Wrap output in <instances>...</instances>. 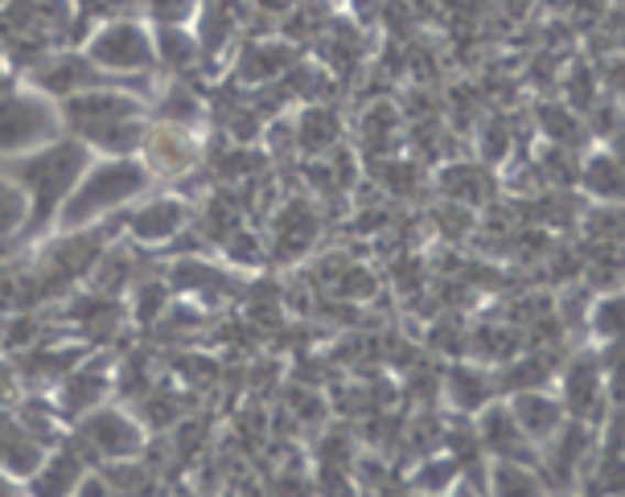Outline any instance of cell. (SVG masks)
Returning a JSON list of instances; mask_svg holds the SVG:
<instances>
[{"mask_svg": "<svg viewBox=\"0 0 625 497\" xmlns=\"http://www.w3.org/2000/svg\"><path fill=\"white\" fill-rule=\"evenodd\" d=\"M132 111L136 108H132L128 95H78V99H70V120H75L87 136H99L103 128L128 120Z\"/></svg>", "mask_w": 625, "mask_h": 497, "instance_id": "cell-5", "label": "cell"}, {"mask_svg": "<svg viewBox=\"0 0 625 497\" xmlns=\"http://www.w3.org/2000/svg\"><path fill=\"white\" fill-rule=\"evenodd\" d=\"M260 4H267V9H284V4H293V0H260Z\"/></svg>", "mask_w": 625, "mask_h": 497, "instance_id": "cell-17", "label": "cell"}, {"mask_svg": "<svg viewBox=\"0 0 625 497\" xmlns=\"http://www.w3.org/2000/svg\"><path fill=\"white\" fill-rule=\"evenodd\" d=\"M87 78H91V66L83 63V58H58V63H54L46 75H42V82H46L50 91L70 95V91H78Z\"/></svg>", "mask_w": 625, "mask_h": 497, "instance_id": "cell-8", "label": "cell"}, {"mask_svg": "<svg viewBox=\"0 0 625 497\" xmlns=\"http://www.w3.org/2000/svg\"><path fill=\"white\" fill-rule=\"evenodd\" d=\"M50 124L54 115L37 99H0V148H21V144L37 141L46 136Z\"/></svg>", "mask_w": 625, "mask_h": 497, "instance_id": "cell-4", "label": "cell"}, {"mask_svg": "<svg viewBox=\"0 0 625 497\" xmlns=\"http://www.w3.org/2000/svg\"><path fill=\"white\" fill-rule=\"evenodd\" d=\"M156 309H161V288H153V292H149V288H144V300H141V317H153Z\"/></svg>", "mask_w": 625, "mask_h": 497, "instance_id": "cell-16", "label": "cell"}, {"mask_svg": "<svg viewBox=\"0 0 625 497\" xmlns=\"http://www.w3.org/2000/svg\"><path fill=\"white\" fill-rule=\"evenodd\" d=\"M284 70V49L281 46H251V54H243V75L267 78Z\"/></svg>", "mask_w": 625, "mask_h": 497, "instance_id": "cell-10", "label": "cell"}, {"mask_svg": "<svg viewBox=\"0 0 625 497\" xmlns=\"http://www.w3.org/2000/svg\"><path fill=\"white\" fill-rule=\"evenodd\" d=\"M87 497H103V489H99V485H87Z\"/></svg>", "mask_w": 625, "mask_h": 497, "instance_id": "cell-18", "label": "cell"}, {"mask_svg": "<svg viewBox=\"0 0 625 497\" xmlns=\"http://www.w3.org/2000/svg\"><path fill=\"white\" fill-rule=\"evenodd\" d=\"M95 390H99V378H78L75 387H70V407H78V404H91V399H95Z\"/></svg>", "mask_w": 625, "mask_h": 497, "instance_id": "cell-15", "label": "cell"}, {"mask_svg": "<svg viewBox=\"0 0 625 497\" xmlns=\"http://www.w3.org/2000/svg\"><path fill=\"white\" fill-rule=\"evenodd\" d=\"M17 218H21V194L9 186H0V231L17 227Z\"/></svg>", "mask_w": 625, "mask_h": 497, "instance_id": "cell-13", "label": "cell"}, {"mask_svg": "<svg viewBox=\"0 0 625 497\" xmlns=\"http://www.w3.org/2000/svg\"><path fill=\"white\" fill-rule=\"evenodd\" d=\"M83 435H87L99 452H108V456H116V452H132L141 444L136 432H132L124 420H116V416H95V420L83 428Z\"/></svg>", "mask_w": 625, "mask_h": 497, "instance_id": "cell-6", "label": "cell"}, {"mask_svg": "<svg viewBox=\"0 0 625 497\" xmlns=\"http://www.w3.org/2000/svg\"><path fill=\"white\" fill-rule=\"evenodd\" d=\"M182 227V206L177 202H153L136 214V234L141 239H169Z\"/></svg>", "mask_w": 625, "mask_h": 497, "instance_id": "cell-7", "label": "cell"}, {"mask_svg": "<svg viewBox=\"0 0 625 497\" xmlns=\"http://www.w3.org/2000/svg\"><path fill=\"white\" fill-rule=\"evenodd\" d=\"M161 49H165V58H169L173 66H182L194 58V42H189L182 30H161Z\"/></svg>", "mask_w": 625, "mask_h": 497, "instance_id": "cell-11", "label": "cell"}, {"mask_svg": "<svg viewBox=\"0 0 625 497\" xmlns=\"http://www.w3.org/2000/svg\"><path fill=\"white\" fill-rule=\"evenodd\" d=\"M141 181H144V173L132 169V165H103L87 186L78 189V198L70 202L66 218L78 222V218L95 214V210H103V206L120 202V198H128L132 189H141Z\"/></svg>", "mask_w": 625, "mask_h": 497, "instance_id": "cell-2", "label": "cell"}, {"mask_svg": "<svg viewBox=\"0 0 625 497\" xmlns=\"http://www.w3.org/2000/svg\"><path fill=\"white\" fill-rule=\"evenodd\" d=\"M329 128H333V115H329V111H312L309 120H305V136H300V141L312 144V148H321V144L333 141Z\"/></svg>", "mask_w": 625, "mask_h": 497, "instance_id": "cell-12", "label": "cell"}, {"mask_svg": "<svg viewBox=\"0 0 625 497\" xmlns=\"http://www.w3.org/2000/svg\"><path fill=\"white\" fill-rule=\"evenodd\" d=\"M0 497H17V494H13V489H9L4 482H0Z\"/></svg>", "mask_w": 625, "mask_h": 497, "instance_id": "cell-19", "label": "cell"}, {"mask_svg": "<svg viewBox=\"0 0 625 497\" xmlns=\"http://www.w3.org/2000/svg\"><path fill=\"white\" fill-rule=\"evenodd\" d=\"M78 169H83V153L70 148V144L50 148L46 156H37V161H30V165H21V177L37 189V218H46V210L54 206V198L75 181Z\"/></svg>", "mask_w": 625, "mask_h": 497, "instance_id": "cell-1", "label": "cell"}, {"mask_svg": "<svg viewBox=\"0 0 625 497\" xmlns=\"http://www.w3.org/2000/svg\"><path fill=\"white\" fill-rule=\"evenodd\" d=\"M149 13L161 16V21H177V16L189 13V0H149Z\"/></svg>", "mask_w": 625, "mask_h": 497, "instance_id": "cell-14", "label": "cell"}, {"mask_svg": "<svg viewBox=\"0 0 625 497\" xmlns=\"http://www.w3.org/2000/svg\"><path fill=\"white\" fill-rule=\"evenodd\" d=\"M78 477V461L75 456H58V461H50V473L37 482V494L42 497H63L70 494V485Z\"/></svg>", "mask_w": 625, "mask_h": 497, "instance_id": "cell-9", "label": "cell"}, {"mask_svg": "<svg viewBox=\"0 0 625 497\" xmlns=\"http://www.w3.org/2000/svg\"><path fill=\"white\" fill-rule=\"evenodd\" d=\"M91 54L95 63L111 66V70H141L153 58V46H149V37L136 25H111V30L95 37Z\"/></svg>", "mask_w": 625, "mask_h": 497, "instance_id": "cell-3", "label": "cell"}]
</instances>
